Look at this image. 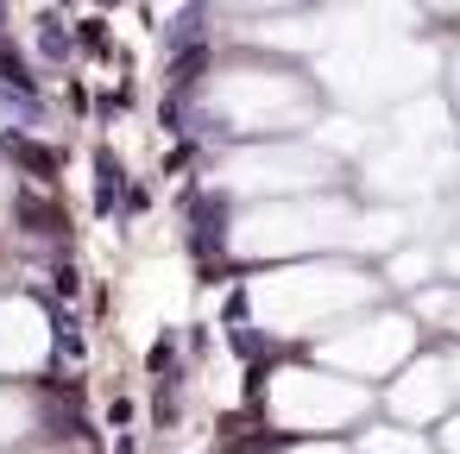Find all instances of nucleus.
Returning a JSON list of instances; mask_svg holds the SVG:
<instances>
[{
    "mask_svg": "<svg viewBox=\"0 0 460 454\" xmlns=\"http://www.w3.org/2000/svg\"><path fill=\"white\" fill-rule=\"evenodd\" d=\"M7 158H13V165H26L39 183H58V171H64V158H58L51 146H32V139H7Z\"/></svg>",
    "mask_w": 460,
    "mask_h": 454,
    "instance_id": "obj_1",
    "label": "nucleus"
},
{
    "mask_svg": "<svg viewBox=\"0 0 460 454\" xmlns=\"http://www.w3.org/2000/svg\"><path fill=\"white\" fill-rule=\"evenodd\" d=\"M76 45H83V51H108V20H83Z\"/></svg>",
    "mask_w": 460,
    "mask_h": 454,
    "instance_id": "obj_2",
    "label": "nucleus"
}]
</instances>
